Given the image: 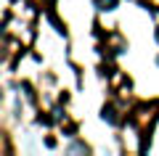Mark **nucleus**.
I'll use <instances>...</instances> for the list:
<instances>
[{
    "mask_svg": "<svg viewBox=\"0 0 159 156\" xmlns=\"http://www.w3.org/2000/svg\"><path fill=\"white\" fill-rule=\"evenodd\" d=\"M98 6H101V8H103V11H109V8H111V6H114V0H98Z\"/></svg>",
    "mask_w": 159,
    "mask_h": 156,
    "instance_id": "nucleus-2",
    "label": "nucleus"
},
{
    "mask_svg": "<svg viewBox=\"0 0 159 156\" xmlns=\"http://www.w3.org/2000/svg\"><path fill=\"white\" fill-rule=\"evenodd\" d=\"M101 117H103V122H109V124H114V122H117V117H114V111H111V109H103V114H101Z\"/></svg>",
    "mask_w": 159,
    "mask_h": 156,
    "instance_id": "nucleus-1",
    "label": "nucleus"
},
{
    "mask_svg": "<svg viewBox=\"0 0 159 156\" xmlns=\"http://www.w3.org/2000/svg\"><path fill=\"white\" fill-rule=\"evenodd\" d=\"M157 61H159V58H157Z\"/></svg>",
    "mask_w": 159,
    "mask_h": 156,
    "instance_id": "nucleus-3",
    "label": "nucleus"
}]
</instances>
